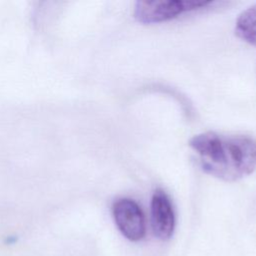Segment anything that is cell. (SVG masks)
I'll return each mask as SVG.
<instances>
[{"label": "cell", "instance_id": "6da1fadb", "mask_svg": "<svg viewBox=\"0 0 256 256\" xmlns=\"http://www.w3.org/2000/svg\"><path fill=\"white\" fill-rule=\"evenodd\" d=\"M189 146L201 169L222 181L240 180L256 169V140L249 136L208 131L193 136Z\"/></svg>", "mask_w": 256, "mask_h": 256}, {"label": "cell", "instance_id": "7a4b0ae2", "mask_svg": "<svg viewBox=\"0 0 256 256\" xmlns=\"http://www.w3.org/2000/svg\"><path fill=\"white\" fill-rule=\"evenodd\" d=\"M212 1L190 0H162V1H137L134 5L133 16L141 24L161 23L179 15L204 8Z\"/></svg>", "mask_w": 256, "mask_h": 256}, {"label": "cell", "instance_id": "3957f363", "mask_svg": "<svg viewBox=\"0 0 256 256\" xmlns=\"http://www.w3.org/2000/svg\"><path fill=\"white\" fill-rule=\"evenodd\" d=\"M112 214L119 231L130 241H139L146 233L145 217L140 206L132 199L119 198L112 206Z\"/></svg>", "mask_w": 256, "mask_h": 256}, {"label": "cell", "instance_id": "277c9868", "mask_svg": "<svg viewBox=\"0 0 256 256\" xmlns=\"http://www.w3.org/2000/svg\"><path fill=\"white\" fill-rule=\"evenodd\" d=\"M150 214L155 237L163 241L170 239L175 228V215L170 198L161 189L155 190L152 195Z\"/></svg>", "mask_w": 256, "mask_h": 256}, {"label": "cell", "instance_id": "5b68a950", "mask_svg": "<svg viewBox=\"0 0 256 256\" xmlns=\"http://www.w3.org/2000/svg\"><path fill=\"white\" fill-rule=\"evenodd\" d=\"M235 34L244 42L256 46V4L239 15L235 24Z\"/></svg>", "mask_w": 256, "mask_h": 256}]
</instances>
